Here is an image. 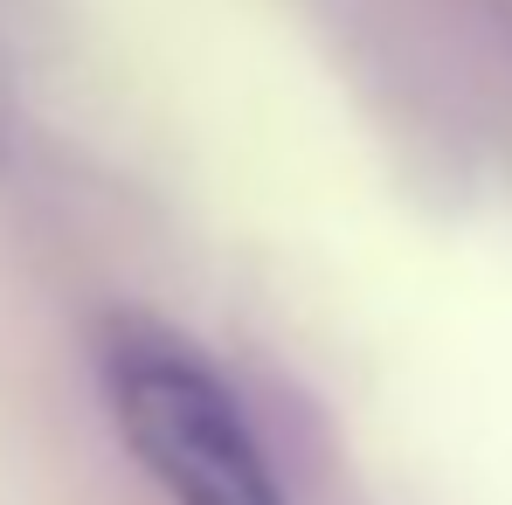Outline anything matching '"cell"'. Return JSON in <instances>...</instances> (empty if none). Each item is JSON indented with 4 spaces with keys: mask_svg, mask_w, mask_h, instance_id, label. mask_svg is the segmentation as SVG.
Wrapping results in <instances>:
<instances>
[{
    "mask_svg": "<svg viewBox=\"0 0 512 505\" xmlns=\"http://www.w3.org/2000/svg\"><path fill=\"white\" fill-rule=\"evenodd\" d=\"M104 388L125 443L180 505H284L243 409L180 339L118 333L104 353Z\"/></svg>",
    "mask_w": 512,
    "mask_h": 505,
    "instance_id": "1",
    "label": "cell"
}]
</instances>
